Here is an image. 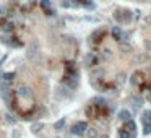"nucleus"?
<instances>
[{
    "label": "nucleus",
    "instance_id": "obj_1",
    "mask_svg": "<svg viewBox=\"0 0 151 138\" xmlns=\"http://www.w3.org/2000/svg\"><path fill=\"white\" fill-rule=\"evenodd\" d=\"M112 36L117 39V41H120V39H122V29H120L119 26H114L112 28Z\"/></svg>",
    "mask_w": 151,
    "mask_h": 138
},
{
    "label": "nucleus",
    "instance_id": "obj_2",
    "mask_svg": "<svg viewBox=\"0 0 151 138\" xmlns=\"http://www.w3.org/2000/svg\"><path fill=\"white\" fill-rule=\"evenodd\" d=\"M77 5H83V7L93 8V2H91V0H77Z\"/></svg>",
    "mask_w": 151,
    "mask_h": 138
},
{
    "label": "nucleus",
    "instance_id": "obj_3",
    "mask_svg": "<svg viewBox=\"0 0 151 138\" xmlns=\"http://www.w3.org/2000/svg\"><path fill=\"white\" fill-rule=\"evenodd\" d=\"M39 5L42 10H47V8H50V0H39Z\"/></svg>",
    "mask_w": 151,
    "mask_h": 138
},
{
    "label": "nucleus",
    "instance_id": "obj_4",
    "mask_svg": "<svg viewBox=\"0 0 151 138\" xmlns=\"http://www.w3.org/2000/svg\"><path fill=\"white\" fill-rule=\"evenodd\" d=\"M4 29L5 31H11V29H13V25H11V23H7V25L4 26Z\"/></svg>",
    "mask_w": 151,
    "mask_h": 138
},
{
    "label": "nucleus",
    "instance_id": "obj_5",
    "mask_svg": "<svg viewBox=\"0 0 151 138\" xmlns=\"http://www.w3.org/2000/svg\"><path fill=\"white\" fill-rule=\"evenodd\" d=\"M120 117H122V119H130V114L127 112V110H123V112L120 114Z\"/></svg>",
    "mask_w": 151,
    "mask_h": 138
},
{
    "label": "nucleus",
    "instance_id": "obj_6",
    "mask_svg": "<svg viewBox=\"0 0 151 138\" xmlns=\"http://www.w3.org/2000/svg\"><path fill=\"white\" fill-rule=\"evenodd\" d=\"M44 13H46V15H49V16H50V15H55V11H54L52 8H47V10H44Z\"/></svg>",
    "mask_w": 151,
    "mask_h": 138
},
{
    "label": "nucleus",
    "instance_id": "obj_7",
    "mask_svg": "<svg viewBox=\"0 0 151 138\" xmlns=\"http://www.w3.org/2000/svg\"><path fill=\"white\" fill-rule=\"evenodd\" d=\"M120 47H122L123 50H130V46H128V44H122Z\"/></svg>",
    "mask_w": 151,
    "mask_h": 138
},
{
    "label": "nucleus",
    "instance_id": "obj_8",
    "mask_svg": "<svg viewBox=\"0 0 151 138\" xmlns=\"http://www.w3.org/2000/svg\"><path fill=\"white\" fill-rule=\"evenodd\" d=\"M146 47H148V50L151 52V41H148V42H146Z\"/></svg>",
    "mask_w": 151,
    "mask_h": 138
},
{
    "label": "nucleus",
    "instance_id": "obj_9",
    "mask_svg": "<svg viewBox=\"0 0 151 138\" xmlns=\"http://www.w3.org/2000/svg\"><path fill=\"white\" fill-rule=\"evenodd\" d=\"M16 2H23V0H16Z\"/></svg>",
    "mask_w": 151,
    "mask_h": 138
}]
</instances>
